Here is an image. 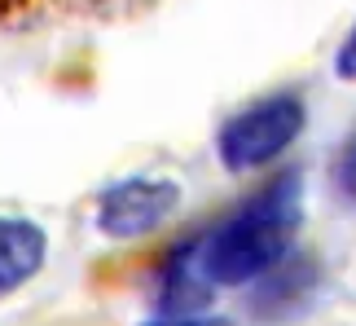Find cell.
Wrapping results in <instances>:
<instances>
[{"label": "cell", "instance_id": "cell-7", "mask_svg": "<svg viewBox=\"0 0 356 326\" xmlns=\"http://www.w3.org/2000/svg\"><path fill=\"white\" fill-rule=\"evenodd\" d=\"M330 185L334 194L348 203V208H356V137H348L343 146H339V155L330 163Z\"/></svg>", "mask_w": 356, "mask_h": 326}, {"label": "cell", "instance_id": "cell-8", "mask_svg": "<svg viewBox=\"0 0 356 326\" xmlns=\"http://www.w3.org/2000/svg\"><path fill=\"white\" fill-rule=\"evenodd\" d=\"M334 75L343 79V84H356V22L348 26V36L339 40V49H334Z\"/></svg>", "mask_w": 356, "mask_h": 326}, {"label": "cell", "instance_id": "cell-4", "mask_svg": "<svg viewBox=\"0 0 356 326\" xmlns=\"http://www.w3.org/2000/svg\"><path fill=\"white\" fill-rule=\"evenodd\" d=\"M216 282L202 269V229L189 234L181 247H172L163 256L159 274H154V313L149 322L168 326V322H198L216 304Z\"/></svg>", "mask_w": 356, "mask_h": 326}, {"label": "cell", "instance_id": "cell-6", "mask_svg": "<svg viewBox=\"0 0 356 326\" xmlns=\"http://www.w3.org/2000/svg\"><path fill=\"white\" fill-rule=\"evenodd\" d=\"M312 282H317V269H312V261H295V256H286V261L277 269H268L264 278L255 282V300L259 309H264L268 318L286 313V309H295L304 295L312 291Z\"/></svg>", "mask_w": 356, "mask_h": 326}, {"label": "cell", "instance_id": "cell-5", "mask_svg": "<svg viewBox=\"0 0 356 326\" xmlns=\"http://www.w3.org/2000/svg\"><path fill=\"white\" fill-rule=\"evenodd\" d=\"M49 261V234L26 216L0 212V300L22 291Z\"/></svg>", "mask_w": 356, "mask_h": 326}, {"label": "cell", "instance_id": "cell-2", "mask_svg": "<svg viewBox=\"0 0 356 326\" xmlns=\"http://www.w3.org/2000/svg\"><path fill=\"white\" fill-rule=\"evenodd\" d=\"M308 128V106L299 93H268L238 115H229L216 132V159L229 176L259 172L277 163Z\"/></svg>", "mask_w": 356, "mask_h": 326}, {"label": "cell", "instance_id": "cell-1", "mask_svg": "<svg viewBox=\"0 0 356 326\" xmlns=\"http://www.w3.org/2000/svg\"><path fill=\"white\" fill-rule=\"evenodd\" d=\"M304 225V176L295 168L259 185L225 221L202 229V269L216 287H255L291 256Z\"/></svg>", "mask_w": 356, "mask_h": 326}, {"label": "cell", "instance_id": "cell-3", "mask_svg": "<svg viewBox=\"0 0 356 326\" xmlns=\"http://www.w3.org/2000/svg\"><path fill=\"white\" fill-rule=\"evenodd\" d=\"M181 208V185L172 176H154V172H136L123 176L111 189H102L97 199V234L111 242H136L159 234L163 225Z\"/></svg>", "mask_w": 356, "mask_h": 326}]
</instances>
